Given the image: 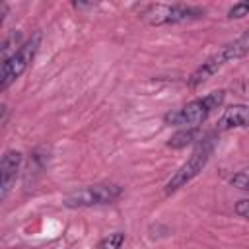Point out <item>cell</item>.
Instances as JSON below:
<instances>
[{
  "label": "cell",
  "mask_w": 249,
  "mask_h": 249,
  "mask_svg": "<svg viewBox=\"0 0 249 249\" xmlns=\"http://www.w3.org/2000/svg\"><path fill=\"white\" fill-rule=\"evenodd\" d=\"M224 97H226V91L224 89L212 91V93H208L204 97H198V99L183 105L181 109H175V111L167 113L163 119L171 126H189V128H195L196 124H200L202 121H206V117L214 109H218L224 103Z\"/></svg>",
  "instance_id": "6da1fadb"
},
{
  "label": "cell",
  "mask_w": 249,
  "mask_h": 249,
  "mask_svg": "<svg viewBox=\"0 0 249 249\" xmlns=\"http://www.w3.org/2000/svg\"><path fill=\"white\" fill-rule=\"evenodd\" d=\"M204 16V10L185 6V4H150L142 10L140 18L148 25H169L198 19Z\"/></svg>",
  "instance_id": "7a4b0ae2"
},
{
  "label": "cell",
  "mask_w": 249,
  "mask_h": 249,
  "mask_svg": "<svg viewBox=\"0 0 249 249\" xmlns=\"http://www.w3.org/2000/svg\"><path fill=\"white\" fill-rule=\"evenodd\" d=\"M123 195V189L115 183H97L78 191H72L64 196L62 204L68 208H88L99 204H111Z\"/></svg>",
  "instance_id": "3957f363"
},
{
  "label": "cell",
  "mask_w": 249,
  "mask_h": 249,
  "mask_svg": "<svg viewBox=\"0 0 249 249\" xmlns=\"http://www.w3.org/2000/svg\"><path fill=\"white\" fill-rule=\"evenodd\" d=\"M39 43H41V33H35L33 37H29L16 54H12L8 60L2 62V68H0V89H8L12 82H16L25 70L27 66L31 64L37 49H39Z\"/></svg>",
  "instance_id": "277c9868"
},
{
  "label": "cell",
  "mask_w": 249,
  "mask_h": 249,
  "mask_svg": "<svg viewBox=\"0 0 249 249\" xmlns=\"http://www.w3.org/2000/svg\"><path fill=\"white\" fill-rule=\"evenodd\" d=\"M210 152H212V146L206 142V144H200L193 156L171 175V179L165 183V195H171L175 191H179L181 187H185L189 181H193L200 171L202 167L208 163V158H210Z\"/></svg>",
  "instance_id": "5b68a950"
},
{
  "label": "cell",
  "mask_w": 249,
  "mask_h": 249,
  "mask_svg": "<svg viewBox=\"0 0 249 249\" xmlns=\"http://www.w3.org/2000/svg\"><path fill=\"white\" fill-rule=\"evenodd\" d=\"M21 161H23V156L21 152L18 150H8L4 156H2V161H0V177H2V191H0V196L6 198V195L10 193L12 189V183L16 181L18 173H19V167H21Z\"/></svg>",
  "instance_id": "8992f818"
},
{
  "label": "cell",
  "mask_w": 249,
  "mask_h": 249,
  "mask_svg": "<svg viewBox=\"0 0 249 249\" xmlns=\"http://www.w3.org/2000/svg\"><path fill=\"white\" fill-rule=\"evenodd\" d=\"M224 64H228V58L224 56V53H222V49L216 53V54H212V56H208L191 76H189V80H187V86L189 88H198L200 84H204L206 80H210Z\"/></svg>",
  "instance_id": "52a82bcc"
},
{
  "label": "cell",
  "mask_w": 249,
  "mask_h": 249,
  "mask_svg": "<svg viewBox=\"0 0 249 249\" xmlns=\"http://www.w3.org/2000/svg\"><path fill=\"white\" fill-rule=\"evenodd\" d=\"M249 126V105H230L218 119L216 130H231Z\"/></svg>",
  "instance_id": "ba28073f"
},
{
  "label": "cell",
  "mask_w": 249,
  "mask_h": 249,
  "mask_svg": "<svg viewBox=\"0 0 249 249\" xmlns=\"http://www.w3.org/2000/svg\"><path fill=\"white\" fill-rule=\"evenodd\" d=\"M222 53H224V56L228 58V62H230V60H235V58H241L243 54H247V53H249V31L241 33L235 41L228 43V45L222 49Z\"/></svg>",
  "instance_id": "9c48e42d"
},
{
  "label": "cell",
  "mask_w": 249,
  "mask_h": 249,
  "mask_svg": "<svg viewBox=\"0 0 249 249\" xmlns=\"http://www.w3.org/2000/svg\"><path fill=\"white\" fill-rule=\"evenodd\" d=\"M21 45H23V43H21V33H19V31H10L8 37H6L4 43H2V62L8 60L12 54H16Z\"/></svg>",
  "instance_id": "30bf717a"
},
{
  "label": "cell",
  "mask_w": 249,
  "mask_h": 249,
  "mask_svg": "<svg viewBox=\"0 0 249 249\" xmlns=\"http://www.w3.org/2000/svg\"><path fill=\"white\" fill-rule=\"evenodd\" d=\"M193 138H195V128L181 130V132H177V134H173V136L169 138L167 146H169V148H173V150H179V148H185L187 144H191V142H193Z\"/></svg>",
  "instance_id": "8fae6325"
},
{
  "label": "cell",
  "mask_w": 249,
  "mask_h": 249,
  "mask_svg": "<svg viewBox=\"0 0 249 249\" xmlns=\"http://www.w3.org/2000/svg\"><path fill=\"white\" fill-rule=\"evenodd\" d=\"M123 241H124V235H123L121 231H115V233H111L109 237L101 239V241L95 245V249H121Z\"/></svg>",
  "instance_id": "7c38bea8"
},
{
  "label": "cell",
  "mask_w": 249,
  "mask_h": 249,
  "mask_svg": "<svg viewBox=\"0 0 249 249\" xmlns=\"http://www.w3.org/2000/svg\"><path fill=\"white\" fill-rule=\"evenodd\" d=\"M230 183L235 187V189H241V191H249V175L247 173H235Z\"/></svg>",
  "instance_id": "4fadbf2b"
},
{
  "label": "cell",
  "mask_w": 249,
  "mask_h": 249,
  "mask_svg": "<svg viewBox=\"0 0 249 249\" xmlns=\"http://www.w3.org/2000/svg\"><path fill=\"white\" fill-rule=\"evenodd\" d=\"M235 214H239L243 218H249V198H243V200L235 202Z\"/></svg>",
  "instance_id": "5bb4252c"
},
{
  "label": "cell",
  "mask_w": 249,
  "mask_h": 249,
  "mask_svg": "<svg viewBox=\"0 0 249 249\" xmlns=\"http://www.w3.org/2000/svg\"><path fill=\"white\" fill-rule=\"evenodd\" d=\"M243 6H245V10H247V14H249V2H243Z\"/></svg>",
  "instance_id": "9a60e30c"
}]
</instances>
